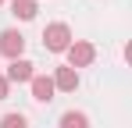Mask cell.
<instances>
[{
    "instance_id": "cell-1",
    "label": "cell",
    "mask_w": 132,
    "mask_h": 128,
    "mask_svg": "<svg viewBox=\"0 0 132 128\" xmlns=\"http://www.w3.org/2000/svg\"><path fill=\"white\" fill-rule=\"evenodd\" d=\"M43 46H46V50H54V53H64L68 46H71V29H68L64 21L46 25V32H43Z\"/></svg>"
},
{
    "instance_id": "cell-2",
    "label": "cell",
    "mask_w": 132,
    "mask_h": 128,
    "mask_svg": "<svg viewBox=\"0 0 132 128\" xmlns=\"http://www.w3.org/2000/svg\"><path fill=\"white\" fill-rule=\"evenodd\" d=\"M64 53H68V68H86V64H93V57H96L93 43H86V39H75Z\"/></svg>"
},
{
    "instance_id": "cell-3",
    "label": "cell",
    "mask_w": 132,
    "mask_h": 128,
    "mask_svg": "<svg viewBox=\"0 0 132 128\" xmlns=\"http://www.w3.org/2000/svg\"><path fill=\"white\" fill-rule=\"evenodd\" d=\"M25 50V36L22 32H14V29H7V32H0V53L4 57H11V61H18Z\"/></svg>"
},
{
    "instance_id": "cell-4",
    "label": "cell",
    "mask_w": 132,
    "mask_h": 128,
    "mask_svg": "<svg viewBox=\"0 0 132 128\" xmlns=\"http://www.w3.org/2000/svg\"><path fill=\"white\" fill-rule=\"evenodd\" d=\"M29 85H32V100H36V103H50L54 93H57L50 75H32V82H29Z\"/></svg>"
},
{
    "instance_id": "cell-5",
    "label": "cell",
    "mask_w": 132,
    "mask_h": 128,
    "mask_svg": "<svg viewBox=\"0 0 132 128\" xmlns=\"http://www.w3.org/2000/svg\"><path fill=\"white\" fill-rule=\"evenodd\" d=\"M32 68H36L32 61H22V57H18V61H11V68H7L4 78H7V82H32V75H36Z\"/></svg>"
},
{
    "instance_id": "cell-6",
    "label": "cell",
    "mask_w": 132,
    "mask_h": 128,
    "mask_svg": "<svg viewBox=\"0 0 132 128\" xmlns=\"http://www.w3.org/2000/svg\"><path fill=\"white\" fill-rule=\"evenodd\" d=\"M54 89L75 93V89H79V71H75V68H57V75H54Z\"/></svg>"
},
{
    "instance_id": "cell-7",
    "label": "cell",
    "mask_w": 132,
    "mask_h": 128,
    "mask_svg": "<svg viewBox=\"0 0 132 128\" xmlns=\"http://www.w3.org/2000/svg\"><path fill=\"white\" fill-rule=\"evenodd\" d=\"M36 11H39L36 0H14V4H11V14L22 18V21H32V18H36Z\"/></svg>"
},
{
    "instance_id": "cell-8",
    "label": "cell",
    "mask_w": 132,
    "mask_h": 128,
    "mask_svg": "<svg viewBox=\"0 0 132 128\" xmlns=\"http://www.w3.org/2000/svg\"><path fill=\"white\" fill-rule=\"evenodd\" d=\"M61 128H89V117L82 110H68V114H61Z\"/></svg>"
},
{
    "instance_id": "cell-9",
    "label": "cell",
    "mask_w": 132,
    "mask_h": 128,
    "mask_svg": "<svg viewBox=\"0 0 132 128\" xmlns=\"http://www.w3.org/2000/svg\"><path fill=\"white\" fill-rule=\"evenodd\" d=\"M0 128H29V117L25 114H4L0 117Z\"/></svg>"
},
{
    "instance_id": "cell-10",
    "label": "cell",
    "mask_w": 132,
    "mask_h": 128,
    "mask_svg": "<svg viewBox=\"0 0 132 128\" xmlns=\"http://www.w3.org/2000/svg\"><path fill=\"white\" fill-rule=\"evenodd\" d=\"M7 89H11V82H7V78L0 75V100H7Z\"/></svg>"
},
{
    "instance_id": "cell-11",
    "label": "cell",
    "mask_w": 132,
    "mask_h": 128,
    "mask_svg": "<svg viewBox=\"0 0 132 128\" xmlns=\"http://www.w3.org/2000/svg\"><path fill=\"white\" fill-rule=\"evenodd\" d=\"M0 4H4V0H0Z\"/></svg>"
}]
</instances>
